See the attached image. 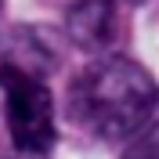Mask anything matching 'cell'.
<instances>
[{"label": "cell", "mask_w": 159, "mask_h": 159, "mask_svg": "<svg viewBox=\"0 0 159 159\" xmlns=\"http://www.w3.org/2000/svg\"><path fill=\"white\" fill-rule=\"evenodd\" d=\"M159 101L156 80L138 61L105 54L90 61L69 87V116L101 141H123L145 127Z\"/></svg>", "instance_id": "cell-1"}, {"label": "cell", "mask_w": 159, "mask_h": 159, "mask_svg": "<svg viewBox=\"0 0 159 159\" xmlns=\"http://www.w3.org/2000/svg\"><path fill=\"white\" fill-rule=\"evenodd\" d=\"M0 90L7 98V127L15 148L25 156H47L58 127H54V98L40 76L0 61Z\"/></svg>", "instance_id": "cell-2"}, {"label": "cell", "mask_w": 159, "mask_h": 159, "mask_svg": "<svg viewBox=\"0 0 159 159\" xmlns=\"http://www.w3.org/2000/svg\"><path fill=\"white\" fill-rule=\"evenodd\" d=\"M116 4L119 0H76L65 15V33L83 51H105L116 40Z\"/></svg>", "instance_id": "cell-3"}, {"label": "cell", "mask_w": 159, "mask_h": 159, "mask_svg": "<svg viewBox=\"0 0 159 159\" xmlns=\"http://www.w3.org/2000/svg\"><path fill=\"white\" fill-rule=\"evenodd\" d=\"M0 61H7L29 76H40V80L47 72H54V51L43 43L40 29H11L0 40Z\"/></svg>", "instance_id": "cell-4"}, {"label": "cell", "mask_w": 159, "mask_h": 159, "mask_svg": "<svg viewBox=\"0 0 159 159\" xmlns=\"http://www.w3.org/2000/svg\"><path fill=\"white\" fill-rule=\"evenodd\" d=\"M119 159H159V119L134 130L130 134V145L123 148Z\"/></svg>", "instance_id": "cell-5"}, {"label": "cell", "mask_w": 159, "mask_h": 159, "mask_svg": "<svg viewBox=\"0 0 159 159\" xmlns=\"http://www.w3.org/2000/svg\"><path fill=\"white\" fill-rule=\"evenodd\" d=\"M15 159H43V156H25V152H18Z\"/></svg>", "instance_id": "cell-6"}, {"label": "cell", "mask_w": 159, "mask_h": 159, "mask_svg": "<svg viewBox=\"0 0 159 159\" xmlns=\"http://www.w3.org/2000/svg\"><path fill=\"white\" fill-rule=\"evenodd\" d=\"M123 4H130V7H138V4H145V0H123Z\"/></svg>", "instance_id": "cell-7"}, {"label": "cell", "mask_w": 159, "mask_h": 159, "mask_svg": "<svg viewBox=\"0 0 159 159\" xmlns=\"http://www.w3.org/2000/svg\"><path fill=\"white\" fill-rule=\"evenodd\" d=\"M0 7H4V0H0Z\"/></svg>", "instance_id": "cell-8"}]
</instances>
